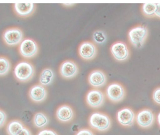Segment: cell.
<instances>
[{
    "label": "cell",
    "mask_w": 160,
    "mask_h": 135,
    "mask_svg": "<svg viewBox=\"0 0 160 135\" xmlns=\"http://www.w3.org/2000/svg\"><path fill=\"white\" fill-rule=\"evenodd\" d=\"M37 135H58V134L51 129H43L40 130Z\"/></svg>",
    "instance_id": "cb8c5ba5"
},
{
    "label": "cell",
    "mask_w": 160,
    "mask_h": 135,
    "mask_svg": "<svg viewBox=\"0 0 160 135\" xmlns=\"http://www.w3.org/2000/svg\"><path fill=\"white\" fill-rule=\"evenodd\" d=\"M157 7V3L148 2L143 4L141 9L144 16L147 17H153L155 16Z\"/></svg>",
    "instance_id": "44dd1931"
},
{
    "label": "cell",
    "mask_w": 160,
    "mask_h": 135,
    "mask_svg": "<svg viewBox=\"0 0 160 135\" xmlns=\"http://www.w3.org/2000/svg\"><path fill=\"white\" fill-rule=\"evenodd\" d=\"M75 135H95L93 132L90 129L84 128L79 130Z\"/></svg>",
    "instance_id": "484cf974"
},
{
    "label": "cell",
    "mask_w": 160,
    "mask_h": 135,
    "mask_svg": "<svg viewBox=\"0 0 160 135\" xmlns=\"http://www.w3.org/2000/svg\"><path fill=\"white\" fill-rule=\"evenodd\" d=\"M24 39L23 31L18 27H10L6 29L2 34L3 43L8 47L18 46Z\"/></svg>",
    "instance_id": "5b68a950"
},
{
    "label": "cell",
    "mask_w": 160,
    "mask_h": 135,
    "mask_svg": "<svg viewBox=\"0 0 160 135\" xmlns=\"http://www.w3.org/2000/svg\"><path fill=\"white\" fill-rule=\"evenodd\" d=\"M152 98L156 104L160 105V87H158L154 90L152 94Z\"/></svg>",
    "instance_id": "603a6c76"
},
{
    "label": "cell",
    "mask_w": 160,
    "mask_h": 135,
    "mask_svg": "<svg viewBox=\"0 0 160 135\" xmlns=\"http://www.w3.org/2000/svg\"><path fill=\"white\" fill-rule=\"evenodd\" d=\"M17 135H32V133L28 128L24 127Z\"/></svg>",
    "instance_id": "4316f807"
},
{
    "label": "cell",
    "mask_w": 160,
    "mask_h": 135,
    "mask_svg": "<svg viewBox=\"0 0 160 135\" xmlns=\"http://www.w3.org/2000/svg\"><path fill=\"white\" fill-rule=\"evenodd\" d=\"M110 52L113 58L120 62L128 60L130 55L128 46L122 41H117L112 44L110 47Z\"/></svg>",
    "instance_id": "52a82bcc"
},
{
    "label": "cell",
    "mask_w": 160,
    "mask_h": 135,
    "mask_svg": "<svg viewBox=\"0 0 160 135\" xmlns=\"http://www.w3.org/2000/svg\"><path fill=\"white\" fill-rule=\"evenodd\" d=\"M24 127V124L21 121L13 120L7 125V133L8 135H17Z\"/></svg>",
    "instance_id": "ac0fdd59"
},
{
    "label": "cell",
    "mask_w": 160,
    "mask_h": 135,
    "mask_svg": "<svg viewBox=\"0 0 160 135\" xmlns=\"http://www.w3.org/2000/svg\"><path fill=\"white\" fill-rule=\"evenodd\" d=\"M148 36V30L147 26L137 25L131 28L128 32V39L134 47L140 49L143 46Z\"/></svg>",
    "instance_id": "7a4b0ae2"
},
{
    "label": "cell",
    "mask_w": 160,
    "mask_h": 135,
    "mask_svg": "<svg viewBox=\"0 0 160 135\" xmlns=\"http://www.w3.org/2000/svg\"><path fill=\"white\" fill-rule=\"evenodd\" d=\"M135 121L140 127L148 129L154 124L155 121V115L151 109H144L137 113Z\"/></svg>",
    "instance_id": "7c38bea8"
},
{
    "label": "cell",
    "mask_w": 160,
    "mask_h": 135,
    "mask_svg": "<svg viewBox=\"0 0 160 135\" xmlns=\"http://www.w3.org/2000/svg\"><path fill=\"white\" fill-rule=\"evenodd\" d=\"M105 95L111 102L119 103L125 98L126 95V90L121 83L113 82L110 83L106 87Z\"/></svg>",
    "instance_id": "8992f818"
},
{
    "label": "cell",
    "mask_w": 160,
    "mask_h": 135,
    "mask_svg": "<svg viewBox=\"0 0 160 135\" xmlns=\"http://www.w3.org/2000/svg\"><path fill=\"white\" fill-rule=\"evenodd\" d=\"M36 4L32 3H15L12 4L13 12L19 17L25 18L32 16L34 13Z\"/></svg>",
    "instance_id": "4fadbf2b"
},
{
    "label": "cell",
    "mask_w": 160,
    "mask_h": 135,
    "mask_svg": "<svg viewBox=\"0 0 160 135\" xmlns=\"http://www.w3.org/2000/svg\"><path fill=\"white\" fill-rule=\"evenodd\" d=\"M7 119L6 114L3 110L0 109V128L4 125Z\"/></svg>",
    "instance_id": "d4e9b609"
},
{
    "label": "cell",
    "mask_w": 160,
    "mask_h": 135,
    "mask_svg": "<svg viewBox=\"0 0 160 135\" xmlns=\"http://www.w3.org/2000/svg\"><path fill=\"white\" fill-rule=\"evenodd\" d=\"M33 122L36 128L43 129L48 124L49 119L48 116L43 112H37L33 118Z\"/></svg>",
    "instance_id": "d6986e66"
},
{
    "label": "cell",
    "mask_w": 160,
    "mask_h": 135,
    "mask_svg": "<svg viewBox=\"0 0 160 135\" xmlns=\"http://www.w3.org/2000/svg\"><path fill=\"white\" fill-rule=\"evenodd\" d=\"M157 121H158V124H159L160 127V112L158 114L157 117Z\"/></svg>",
    "instance_id": "83f0119b"
},
{
    "label": "cell",
    "mask_w": 160,
    "mask_h": 135,
    "mask_svg": "<svg viewBox=\"0 0 160 135\" xmlns=\"http://www.w3.org/2000/svg\"><path fill=\"white\" fill-rule=\"evenodd\" d=\"M48 92L45 86L40 84L33 85L29 89L28 96L34 103H41L46 100Z\"/></svg>",
    "instance_id": "9a60e30c"
},
{
    "label": "cell",
    "mask_w": 160,
    "mask_h": 135,
    "mask_svg": "<svg viewBox=\"0 0 160 135\" xmlns=\"http://www.w3.org/2000/svg\"><path fill=\"white\" fill-rule=\"evenodd\" d=\"M88 124L94 130L100 132H105L111 128L112 121L110 117L106 114L95 112L89 116Z\"/></svg>",
    "instance_id": "3957f363"
},
{
    "label": "cell",
    "mask_w": 160,
    "mask_h": 135,
    "mask_svg": "<svg viewBox=\"0 0 160 135\" xmlns=\"http://www.w3.org/2000/svg\"><path fill=\"white\" fill-rule=\"evenodd\" d=\"M93 39L96 44H103L106 40V34L103 31L100 30L95 31L93 34Z\"/></svg>",
    "instance_id": "7402d4cb"
},
{
    "label": "cell",
    "mask_w": 160,
    "mask_h": 135,
    "mask_svg": "<svg viewBox=\"0 0 160 135\" xmlns=\"http://www.w3.org/2000/svg\"><path fill=\"white\" fill-rule=\"evenodd\" d=\"M11 68L10 60L7 57L0 56V77L7 75Z\"/></svg>",
    "instance_id": "ffe728a7"
},
{
    "label": "cell",
    "mask_w": 160,
    "mask_h": 135,
    "mask_svg": "<svg viewBox=\"0 0 160 135\" xmlns=\"http://www.w3.org/2000/svg\"><path fill=\"white\" fill-rule=\"evenodd\" d=\"M56 117L57 119L61 122H70L74 119V110L68 105H62L57 109Z\"/></svg>",
    "instance_id": "2e32d148"
},
{
    "label": "cell",
    "mask_w": 160,
    "mask_h": 135,
    "mask_svg": "<svg viewBox=\"0 0 160 135\" xmlns=\"http://www.w3.org/2000/svg\"><path fill=\"white\" fill-rule=\"evenodd\" d=\"M54 78V73L52 69L49 68H46L41 71L39 75V84L43 86L50 85Z\"/></svg>",
    "instance_id": "e0dca14e"
},
{
    "label": "cell",
    "mask_w": 160,
    "mask_h": 135,
    "mask_svg": "<svg viewBox=\"0 0 160 135\" xmlns=\"http://www.w3.org/2000/svg\"><path fill=\"white\" fill-rule=\"evenodd\" d=\"M78 52L79 56L82 59L86 61H90L97 57L98 48L93 42L84 41L79 46Z\"/></svg>",
    "instance_id": "ba28073f"
},
{
    "label": "cell",
    "mask_w": 160,
    "mask_h": 135,
    "mask_svg": "<svg viewBox=\"0 0 160 135\" xmlns=\"http://www.w3.org/2000/svg\"><path fill=\"white\" fill-rule=\"evenodd\" d=\"M136 115L132 109L125 107L119 109L116 114V119L118 123L126 127L132 126L135 121Z\"/></svg>",
    "instance_id": "8fae6325"
},
{
    "label": "cell",
    "mask_w": 160,
    "mask_h": 135,
    "mask_svg": "<svg viewBox=\"0 0 160 135\" xmlns=\"http://www.w3.org/2000/svg\"><path fill=\"white\" fill-rule=\"evenodd\" d=\"M79 71L77 63L71 60L63 62L59 67V73L62 77L65 79H71L78 75Z\"/></svg>",
    "instance_id": "30bf717a"
},
{
    "label": "cell",
    "mask_w": 160,
    "mask_h": 135,
    "mask_svg": "<svg viewBox=\"0 0 160 135\" xmlns=\"http://www.w3.org/2000/svg\"><path fill=\"white\" fill-rule=\"evenodd\" d=\"M20 55L26 59L33 58L39 52L38 44L34 39L29 37L25 38L18 46Z\"/></svg>",
    "instance_id": "277c9868"
},
{
    "label": "cell",
    "mask_w": 160,
    "mask_h": 135,
    "mask_svg": "<svg viewBox=\"0 0 160 135\" xmlns=\"http://www.w3.org/2000/svg\"><path fill=\"white\" fill-rule=\"evenodd\" d=\"M88 81L90 86L93 88L95 89L101 88L106 84L107 76L101 69H94L88 74Z\"/></svg>",
    "instance_id": "5bb4252c"
},
{
    "label": "cell",
    "mask_w": 160,
    "mask_h": 135,
    "mask_svg": "<svg viewBox=\"0 0 160 135\" xmlns=\"http://www.w3.org/2000/svg\"><path fill=\"white\" fill-rule=\"evenodd\" d=\"M35 74L33 64L27 60H21L18 63L13 69V75L18 81L22 83L30 81Z\"/></svg>",
    "instance_id": "6da1fadb"
},
{
    "label": "cell",
    "mask_w": 160,
    "mask_h": 135,
    "mask_svg": "<svg viewBox=\"0 0 160 135\" xmlns=\"http://www.w3.org/2000/svg\"><path fill=\"white\" fill-rule=\"evenodd\" d=\"M105 96L104 93L98 89L89 90L85 96L87 104L91 108H99L102 106L105 102Z\"/></svg>",
    "instance_id": "9c48e42d"
}]
</instances>
